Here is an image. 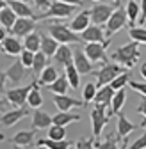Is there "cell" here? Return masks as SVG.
Returning a JSON list of instances; mask_svg holds the SVG:
<instances>
[{
    "mask_svg": "<svg viewBox=\"0 0 146 149\" xmlns=\"http://www.w3.org/2000/svg\"><path fill=\"white\" fill-rule=\"evenodd\" d=\"M6 80H7V73L0 71V94H6Z\"/></svg>",
    "mask_w": 146,
    "mask_h": 149,
    "instance_id": "bcb514c9",
    "label": "cell"
},
{
    "mask_svg": "<svg viewBox=\"0 0 146 149\" xmlns=\"http://www.w3.org/2000/svg\"><path fill=\"white\" fill-rule=\"evenodd\" d=\"M0 27H2V23H0Z\"/></svg>",
    "mask_w": 146,
    "mask_h": 149,
    "instance_id": "e7e4bbea",
    "label": "cell"
},
{
    "mask_svg": "<svg viewBox=\"0 0 146 149\" xmlns=\"http://www.w3.org/2000/svg\"><path fill=\"white\" fill-rule=\"evenodd\" d=\"M107 107L105 105H100V103H95L91 107V112H89V117H91V130H93V137L95 139H100L103 128L109 121V116L105 114Z\"/></svg>",
    "mask_w": 146,
    "mask_h": 149,
    "instance_id": "5b68a950",
    "label": "cell"
},
{
    "mask_svg": "<svg viewBox=\"0 0 146 149\" xmlns=\"http://www.w3.org/2000/svg\"><path fill=\"white\" fill-rule=\"evenodd\" d=\"M57 48H59V41H55L52 36L41 34V50L39 52H43L46 57H53L55 52H57Z\"/></svg>",
    "mask_w": 146,
    "mask_h": 149,
    "instance_id": "d4e9b609",
    "label": "cell"
},
{
    "mask_svg": "<svg viewBox=\"0 0 146 149\" xmlns=\"http://www.w3.org/2000/svg\"><path fill=\"white\" fill-rule=\"evenodd\" d=\"M59 2H64V4H71V6H82V0H59Z\"/></svg>",
    "mask_w": 146,
    "mask_h": 149,
    "instance_id": "681fc988",
    "label": "cell"
},
{
    "mask_svg": "<svg viewBox=\"0 0 146 149\" xmlns=\"http://www.w3.org/2000/svg\"><path fill=\"white\" fill-rule=\"evenodd\" d=\"M141 126H142V128H144V130H146V119H144V121H142V123H141Z\"/></svg>",
    "mask_w": 146,
    "mask_h": 149,
    "instance_id": "9f6ffc18",
    "label": "cell"
},
{
    "mask_svg": "<svg viewBox=\"0 0 146 149\" xmlns=\"http://www.w3.org/2000/svg\"><path fill=\"white\" fill-rule=\"evenodd\" d=\"M7 6L16 13L18 18H36V20H38V16L34 14V11L25 2H20V0H7Z\"/></svg>",
    "mask_w": 146,
    "mask_h": 149,
    "instance_id": "ffe728a7",
    "label": "cell"
},
{
    "mask_svg": "<svg viewBox=\"0 0 146 149\" xmlns=\"http://www.w3.org/2000/svg\"><path fill=\"white\" fill-rule=\"evenodd\" d=\"M0 45H2V52H4L6 55H9V57L20 55V53L23 52L22 43H20V39H18L16 36H7V37H6V39L0 43Z\"/></svg>",
    "mask_w": 146,
    "mask_h": 149,
    "instance_id": "e0dca14e",
    "label": "cell"
},
{
    "mask_svg": "<svg viewBox=\"0 0 146 149\" xmlns=\"http://www.w3.org/2000/svg\"><path fill=\"white\" fill-rule=\"evenodd\" d=\"M128 82H130V74H128V71H125V73H121L119 77H116V78L111 82V85H112L114 91H118V89H123Z\"/></svg>",
    "mask_w": 146,
    "mask_h": 149,
    "instance_id": "ab89813d",
    "label": "cell"
},
{
    "mask_svg": "<svg viewBox=\"0 0 146 149\" xmlns=\"http://www.w3.org/2000/svg\"><path fill=\"white\" fill-rule=\"evenodd\" d=\"M46 89H48L50 92H53V94H66L68 89H69V82H68V78H66V74H64V73L59 74V78L53 82V84L46 85Z\"/></svg>",
    "mask_w": 146,
    "mask_h": 149,
    "instance_id": "f546056e",
    "label": "cell"
},
{
    "mask_svg": "<svg viewBox=\"0 0 146 149\" xmlns=\"http://www.w3.org/2000/svg\"><path fill=\"white\" fill-rule=\"evenodd\" d=\"M126 16H128V23L134 27L135 25V20H137V16L141 14V6L135 2V0H128V4H126Z\"/></svg>",
    "mask_w": 146,
    "mask_h": 149,
    "instance_id": "836d02e7",
    "label": "cell"
},
{
    "mask_svg": "<svg viewBox=\"0 0 146 149\" xmlns=\"http://www.w3.org/2000/svg\"><path fill=\"white\" fill-rule=\"evenodd\" d=\"M89 25H91V13H89L87 9H86V11H80V13L69 22V29H71L73 32H77V34L84 32Z\"/></svg>",
    "mask_w": 146,
    "mask_h": 149,
    "instance_id": "2e32d148",
    "label": "cell"
},
{
    "mask_svg": "<svg viewBox=\"0 0 146 149\" xmlns=\"http://www.w3.org/2000/svg\"><path fill=\"white\" fill-rule=\"evenodd\" d=\"M4 139H6V137H4V133H2V132H0V140H4Z\"/></svg>",
    "mask_w": 146,
    "mask_h": 149,
    "instance_id": "680465c9",
    "label": "cell"
},
{
    "mask_svg": "<svg viewBox=\"0 0 146 149\" xmlns=\"http://www.w3.org/2000/svg\"><path fill=\"white\" fill-rule=\"evenodd\" d=\"M91 2H100V0H91Z\"/></svg>",
    "mask_w": 146,
    "mask_h": 149,
    "instance_id": "6125c7cd",
    "label": "cell"
},
{
    "mask_svg": "<svg viewBox=\"0 0 146 149\" xmlns=\"http://www.w3.org/2000/svg\"><path fill=\"white\" fill-rule=\"evenodd\" d=\"M32 2H34L36 9H39V11H46V9L50 7V4H52V0H32Z\"/></svg>",
    "mask_w": 146,
    "mask_h": 149,
    "instance_id": "f6af8a7d",
    "label": "cell"
},
{
    "mask_svg": "<svg viewBox=\"0 0 146 149\" xmlns=\"http://www.w3.org/2000/svg\"><path fill=\"white\" fill-rule=\"evenodd\" d=\"M34 57H36V53L30 52V50H27V48H23V52L20 53L22 64H23L25 68H30V69H32V66H34Z\"/></svg>",
    "mask_w": 146,
    "mask_h": 149,
    "instance_id": "60d3db41",
    "label": "cell"
},
{
    "mask_svg": "<svg viewBox=\"0 0 146 149\" xmlns=\"http://www.w3.org/2000/svg\"><path fill=\"white\" fill-rule=\"evenodd\" d=\"M146 147V132L137 139V140H134V144L128 147V149H144Z\"/></svg>",
    "mask_w": 146,
    "mask_h": 149,
    "instance_id": "ee69618b",
    "label": "cell"
},
{
    "mask_svg": "<svg viewBox=\"0 0 146 149\" xmlns=\"http://www.w3.org/2000/svg\"><path fill=\"white\" fill-rule=\"evenodd\" d=\"M59 78V71H57V68L55 66H46L43 71H41V74L38 77V84L39 85H50V84H53Z\"/></svg>",
    "mask_w": 146,
    "mask_h": 149,
    "instance_id": "cb8c5ba5",
    "label": "cell"
},
{
    "mask_svg": "<svg viewBox=\"0 0 146 149\" xmlns=\"http://www.w3.org/2000/svg\"><path fill=\"white\" fill-rule=\"evenodd\" d=\"M20 2H25V4H29V2H32V0H20Z\"/></svg>",
    "mask_w": 146,
    "mask_h": 149,
    "instance_id": "91938a15",
    "label": "cell"
},
{
    "mask_svg": "<svg viewBox=\"0 0 146 149\" xmlns=\"http://www.w3.org/2000/svg\"><path fill=\"white\" fill-rule=\"evenodd\" d=\"M146 22V0H141V18H139V23L144 25Z\"/></svg>",
    "mask_w": 146,
    "mask_h": 149,
    "instance_id": "c3c4849f",
    "label": "cell"
},
{
    "mask_svg": "<svg viewBox=\"0 0 146 149\" xmlns=\"http://www.w3.org/2000/svg\"><path fill=\"white\" fill-rule=\"evenodd\" d=\"M128 85H130L134 91H137L141 96H146V82H135V80H130Z\"/></svg>",
    "mask_w": 146,
    "mask_h": 149,
    "instance_id": "7bdbcfd3",
    "label": "cell"
},
{
    "mask_svg": "<svg viewBox=\"0 0 146 149\" xmlns=\"http://www.w3.org/2000/svg\"><path fill=\"white\" fill-rule=\"evenodd\" d=\"M96 92H98V84H93V82H89L86 84L84 87V92H82V96H84V105H89V103H93L95 101V96H96Z\"/></svg>",
    "mask_w": 146,
    "mask_h": 149,
    "instance_id": "d590c367",
    "label": "cell"
},
{
    "mask_svg": "<svg viewBox=\"0 0 146 149\" xmlns=\"http://www.w3.org/2000/svg\"><path fill=\"white\" fill-rule=\"evenodd\" d=\"M137 112H139V114L146 119V96H142V100H141V103L137 105V108H135Z\"/></svg>",
    "mask_w": 146,
    "mask_h": 149,
    "instance_id": "7dc6e473",
    "label": "cell"
},
{
    "mask_svg": "<svg viewBox=\"0 0 146 149\" xmlns=\"http://www.w3.org/2000/svg\"><path fill=\"white\" fill-rule=\"evenodd\" d=\"M95 149H119V146H118V135L111 133L103 142L95 140Z\"/></svg>",
    "mask_w": 146,
    "mask_h": 149,
    "instance_id": "8d00e7d4",
    "label": "cell"
},
{
    "mask_svg": "<svg viewBox=\"0 0 146 149\" xmlns=\"http://www.w3.org/2000/svg\"><path fill=\"white\" fill-rule=\"evenodd\" d=\"M114 94H116V91L112 89L111 84L100 85V89H98V92H96V96H95V101H93V103H100V105H105V107H107V105H111Z\"/></svg>",
    "mask_w": 146,
    "mask_h": 149,
    "instance_id": "7402d4cb",
    "label": "cell"
},
{
    "mask_svg": "<svg viewBox=\"0 0 146 149\" xmlns=\"http://www.w3.org/2000/svg\"><path fill=\"white\" fill-rule=\"evenodd\" d=\"M64 74H66V78H68V82H69V87L73 89V91H79V85H80V73H79V69L75 68V64H68L66 68H64Z\"/></svg>",
    "mask_w": 146,
    "mask_h": 149,
    "instance_id": "83f0119b",
    "label": "cell"
},
{
    "mask_svg": "<svg viewBox=\"0 0 146 149\" xmlns=\"http://www.w3.org/2000/svg\"><path fill=\"white\" fill-rule=\"evenodd\" d=\"M144 149H146V147H144Z\"/></svg>",
    "mask_w": 146,
    "mask_h": 149,
    "instance_id": "03108f58",
    "label": "cell"
},
{
    "mask_svg": "<svg viewBox=\"0 0 146 149\" xmlns=\"http://www.w3.org/2000/svg\"><path fill=\"white\" fill-rule=\"evenodd\" d=\"M46 55L43 53V52H36V57H34V66H32V73L36 74V77H39L41 74V71L48 66L46 64Z\"/></svg>",
    "mask_w": 146,
    "mask_h": 149,
    "instance_id": "e575fe53",
    "label": "cell"
},
{
    "mask_svg": "<svg viewBox=\"0 0 146 149\" xmlns=\"http://www.w3.org/2000/svg\"><path fill=\"white\" fill-rule=\"evenodd\" d=\"M48 34L55 41H59V45H71V43L82 41L80 36L77 32H73L69 29V25H64V23H50L48 25Z\"/></svg>",
    "mask_w": 146,
    "mask_h": 149,
    "instance_id": "7a4b0ae2",
    "label": "cell"
},
{
    "mask_svg": "<svg viewBox=\"0 0 146 149\" xmlns=\"http://www.w3.org/2000/svg\"><path fill=\"white\" fill-rule=\"evenodd\" d=\"M36 85V80L30 82L29 85H22V87H16V89H9L6 91V96H7V101L14 107V108H20L27 103V98L30 94V91L32 87Z\"/></svg>",
    "mask_w": 146,
    "mask_h": 149,
    "instance_id": "52a82bcc",
    "label": "cell"
},
{
    "mask_svg": "<svg viewBox=\"0 0 146 149\" xmlns=\"http://www.w3.org/2000/svg\"><path fill=\"white\" fill-rule=\"evenodd\" d=\"M137 126H139V124L128 121V117H126L125 114H118V130H116V132H118V137H119V139L128 137Z\"/></svg>",
    "mask_w": 146,
    "mask_h": 149,
    "instance_id": "d6986e66",
    "label": "cell"
},
{
    "mask_svg": "<svg viewBox=\"0 0 146 149\" xmlns=\"http://www.w3.org/2000/svg\"><path fill=\"white\" fill-rule=\"evenodd\" d=\"M6 108H7V101L0 98V112H2V110H6Z\"/></svg>",
    "mask_w": 146,
    "mask_h": 149,
    "instance_id": "816d5d0a",
    "label": "cell"
},
{
    "mask_svg": "<svg viewBox=\"0 0 146 149\" xmlns=\"http://www.w3.org/2000/svg\"><path fill=\"white\" fill-rule=\"evenodd\" d=\"M14 149H25V147H20V146H14Z\"/></svg>",
    "mask_w": 146,
    "mask_h": 149,
    "instance_id": "94428289",
    "label": "cell"
},
{
    "mask_svg": "<svg viewBox=\"0 0 146 149\" xmlns=\"http://www.w3.org/2000/svg\"><path fill=\"white\" fill-rule=\"evenodd\" d=\"M141 77H142V78L146 80V62H144V64L141 66Z\"/></svg>",
    "mask_w": 146,
    "mask_h": 149,
    "instance_id": "f5cc1de1",
    "label": "cell"
},
{
    "mask_svg": "<svg viewBox=\"0 0 146 149\" xmlns=\"http://www.w3.org/2000/svg\"><path fill=\"white\" fill-rule=\"evenodd\" d=\"M53 103H55L59 112H69L75 107H84V101H80L77 98H71L68 94H53Z\"/></svg>",
    "mask_w": 146,
    "mask_h": 149,
    "instance_id": "7c38bea8",
    "label": "cell"
},
{
    "mask_svg": "<svg viewBox=\"0 0 146 149\" xmlns=\"http://www.w3.org/2000/svg\"><path fill=\"white\" fill-rule=\"evenodd\" d=\"M53 124L52 117L46 114L45 110L41 108H34V114H32V128L36 130H48Z\"/></svg>",
    "mask_w": 146,
    "mask_h": 149,
    "instance_id": "ac0fdd59",
    "label": "cell"
},
{
    "mask_svg": "<svg viewBox=\"0 0 146 149\" xmlns=\"http://www.w3.org/2000/svg\"><path fill=\"white\" fill-rule=\"evenodd\" d=\"M114 6H107V4H96L93 6V9H89L91 13V22L95 25H105L109 22V18L114 13Z\"/></svg>",
    "mask_w": 146,
    "mask_h": 149,
    "instance_id": "9c48e42d",
    "label": "cell"
},
{
    "mask_svg": "<svg viewBox=\"0 0 146 149\" xmlns=\"http://www.w3.org/2000/svg\"><path fill=\"white\" fill-rule=\"evenodd\" d=\"M23 48H27V50H30V52H39L41 50V34L39 32H30L29 36H25L23 37Z\"/></svg>",
    "mask_w": 146,
    "mask_h": 149,
    "instance_id": "f1b7e54d",
    "label": "cell"
},
{
    "mask_svg": "<svg viewBox=\"0 0 146 149\" xmlns=\"http://www.w3.org/2000/svg\"><path fill=\"white\" fill-rule=\"evenodd\" d=\"M36 22H38L36 18H18L16 23H14V27L11 29L13 36H16V37H25V36H29L30 32H34Z\"/></svg>",
    "mask_w": 146,
    "mask_h": 149,
    "instance_id": "8fae6325",
    "label": "cell"
},
{
    "mask_svg": "<svg viewBox=\"0 0 146 149\" xmlns=\"http://www.w3.org/2000/svg\"><path fill=\"white\" fill-rule=\"evenodd\" d=\"M48 137H50V139H55V140H64V139H66V126L52 124V126L48 128Z\"/></svg>",
    "mask_w": 146,
    "mask_h": 149,
    "instance_id": "f35d334b",
    "label": "cell"
},
{
    "mask_svg": "<svg viewBox=\"0 0 146 149\" xmlns=\"http://www.w3.org/2000/svg\"><path fill=\"white\" fill-rule=\"evenodd\" d=\"M27 116H29V110L25 107H20V108H14V110H7L6 114L0 116V121H2V124L6 128H11V126H14L20 119H23Z\"/></svg>",
    "mask_w": 146,
    "mask_h": 149,
    "instance_id": "5bb4252c",
    "label": "cell"
},
{
    "mask_svg": "<svg viewBox=\"0 0 146 149\" xmlns=\"http://www.w3.org/2000/svg\"><path fill=\"white\" fill-rule=\"evenodd\" d=\"M7 37V32H6V27H0V43Z\"/></svg>",
    "mask_w": 146,
    "mask_h": 149,
    "instance_id": "f907efd6",
    "label": "cell"
},
{
    "mask_svg": "<svg viewBox=\"0 0 146 149\" xmlns=\"http://www.w3.org/2000/svg\"><path fill=\"white\" fill-rule=\"evenodd\" d=\"M128 36L132 41H137L139 45H146V29L144 27H130Z\"/></svg>",
    "mask_w": 146,
    "mask_h": 149,
    "instance_id": "74e56055",
    "label": "cell"
},
{
    "mask_svg": "<svg viewBox=\"0 0 146 149\" xmlns=\"http://www.w3.org/2000/svg\"><path fill=\"white\" fill-rule=\"evenodd\" d=\"M121 149H128V139H123V144H121Z\"/></svg>",
    "mask_w": 146,
    "mask_h": 149,
    "instance_id": "db71d44e",
    "label": "cell"
},
{
    "mask_svg": "<svg viewBox=\"0 0 146 149\" xmlns=\"http://www.w3.org/2000/svg\"><path fill=\"white\" fill-rule=\"evenodd\" d=\"M139 57H141V52H139V43L137 41H130L128 45H123L112 53V59L118 64L125 66V68H134L137 64Z\"/></svg>",
    "mask_w": 146,
    "mask_h": 149,
    "instance_id": "6da1fadb",
    "label": "cell"
},
{
    "mask_svg": "<svg viewBox=\"0 0 146 149\" xmlns=\"http://www.w3.org/2000/svg\"><path fill=\"white\" fill-rule=\"evenodd\" d=\"M27 105L30 108H41V105H43V96H41V92H39V84L38 82H36V85L32 87L30 94L27 98Z\"/></svg>",
    "mask_w": 146,
    "mask_h": 149,
    "instance_id": "d6a6232c",
    "label": "cell"
},
{
    "mask_svg": "<svg viewBox=\"0 0 146 149\" xmlns=\"http://www.w3.org/2000/svg\"><path fill=\"white\" fill-rule=\"evenodd\" d=\"M16 20H18V16H16V13H14L9 6H7L6 9L0 11V23H2V27H6L7 30H11V29L14 27Z\"/></svg>",
    "mask_w": 146,
    "mask_h": 149,
    "instance_id": "1f68e13d",
    "label": "cell"
},
{
    "mask_svg": "<svg viewBox=\"0 0 146 149\" xmlns=\"http://www.w3.org/2000/svg\"><path fill=\"white\" fill-rule=\"evenodd\" d=\"M34 137H36V128H32V130H22V132H18V133L11 139V142H13L14 146L27 147V146H30V144L34 142Z\"/></svg>",
    "mask_w": 146,
    "mask_h": 149,
    "instance_id": "603a6c76",
    "label": "cell"
},
{
    "mask_svg": "<svg viewBox=\"0 0 146 149\" xmlns=\"http://www.w3.org/2000/svg\"><path fill=\"white\" fill-rule=\"evenodd\" d=\"M73 64H75L80 74H89L93 71V62L89 61L84 50H73Z\"/></svg>",
    "mask_w": 146,
    "mask_h": 149,
    "instance_id": "4fadbf2b",
    "label": "cell"
},
{
    "mask_svg": "<svg viewBox=\"0 0 146 149\" xmlns=\"http://www.w3.org/2000/svg\"><path fill=\"white\" fill-rule=\"evenodd\" d=\"M53 61H55V64L59 66H68L73 62V50L69 48V45H59L55 55H53Z\"/></svg>",
    "mask_w": 146,
    "mask_h": 149,
    "instance_id": "44dd1931",
    "label": "cell"
},
{
    "mask_svg": "<svg viewBox=\"0 0 146 149\" xmlns=\"http://www.w3.org/2000/svg\"><path fill=\"white\" fill-rule=\"evenodd\" d=\"M7 80H11L13 84H20L25 77H27V68L22 64V61L18 59V61H14L9 68H7Z\"/></svg>",
    "mask_w": 146,
    "mask_h": 149,
    "instance_id": "9a60e30c",
    "label": "cell"
},
{
    "mask_svg": "<svg viewBox=\"0 0 146 149\" xmlns=\"http://www.w3.org/2000/svg\"><path fill=\"white\" fill-rule=\"evenodd\" d=\"M53 124H61V126H66V124H71V123H77L80 121V116L79 114H73V112H59L52 117Z\"/></svg>",
    "mask_w": 146,
    "mask_h": 149,
    "instance_id": "4dcf8cb0",
    "label": "cell"
},
{
    "mask_svg": "<svg viewBox=\"0 0 146 149\" xmlns=\"http://www.w3.org/2000/svg\"><path fill=\"white\" fill-rule=\"evenodd\" d=\"M126 22H128L126 9H123V7L118 6V7L114 9L112 16L109 18V22L105 23V37H107V39H111V37H112L116 32H119L121 29L126 27Z\"/></svg>",
    "mask_w": 146,
    "mask_h": 149,
    "instance_id": "8992f818",
    "label": "cell"
},
{
    "mask_svg": "<svg viewBox=\"0 0 146 149\" xmlns=\"http://www.w3.org/2000/svg\"><path fill=\"white\" fill-rule=\"evenodd\" d=\"M121 4V0H114V6H119Z\"/></svg>",
    "mask_w": 146,
    "mask_h": 149,
    "instance_id": "6f0895ef",
    "label": "cell"
},
{
    "mask_svg": "<svg viewBox=\"0 0 146 149\" xmlns=\"http://www.w3.org/2000/svg\"><path fill=\"white\" fill-rule=\"evenodd\" d=\"M39 149H46V147H39Z\"/></svg>",
    "mask_w": 146,
    "mask_h": 149,
    "instance_id": "be15d7a7",
    "label": "cell"
},
{
    "mask_svg": "<svg viewBox=\"0 0 146 149\" xmlns=\"http://www.w3.org/2000/svg\"><path fill=\"white\" fill-rule=\"evenodd\" d=\"M7 7V0H0V11Z\"/></svg>",
    "mask_w": 146,
    "mask_h": 149,
    "instance_id": "11a10c76",
    "label": "cell"
},
{
    "mask_svg": "<svg viewBox=\"0 0 146 149\" xmlns=\"http://www.w3.org/2000/svg\"><path fill=\"white\" fill-rule=\"evenodd\" d=\"M80 39L84 43H111V39L105 37V30L102 25H89L84 32H80Z\"/></svg>",
    "mask_w": 146,
    "mask_h": 149,
    "instance_id": "30bf717a",
    "label": "cell"
},
{
    "mask_svg": "<svg viewBox=\"0 0 146 149\" xmlns=\"http://www.w3.org/2000/svg\"><path fill=\"white\" fill-rule=\"evenodd\" d=\"M125 71H128V68H125V66H121V64H111V62H105L103 66H102V69L100 71H93V74L96 77V84H98V87L100 85H107V84H111L116 77H119L121 73H125Z\"/></svg>",
    "mask_w": 146,
    "mask_h": 149,
    "instance_id": "277c9868",
    "label": "cell"
},
{
    "mask_svg": "<svg viewBox=\"0 0 146 149\" xmlns=\"http://www.w3.org/2000/svg\"><path fill=\"white\" fill-rule=\"evenodd\" d=\"M125 101H126V92H125V87H123V89L116 91V94H114V98L111 101V112H109V117H111V116H118L119 110L125 105Z\"/></svg>",
    "mask_w": 146,
    "mask_h": 149,
    "instance_id": "484cf974",
    "label": "cell"
},
{
    "mask_svg": "<svg viewBox=\"0 0 146 149\" xmlns=\"http://www.w3.org/2000/svg\"><path fill=\"white\" fill-rule=\"evenodd\" d=\"M38 147H46V149H69L71 147V142L69 140H55V139H39L38 140Z\"/></svg>",
    "mask_w": 146,
    "mask_h": 149,
    "instance_id": "4316f807",
    "label": "cell"
},
{
    "mask_svg": "<svg viewBox=\"0 0 146 149\" xmlns=\"http://www.w3.org/2000/svg\"><path fill=\"white\" fill-rule=\"evenodd\" d=\"M75 149H95V140L93 139H79L75 142Z\"/></svg>",
    "mask_w": 146,
    "mask_h": 149,
    "instance_id": "b9f144b4",
    "label": "cell"
},
{
    "mask_svg": "<svg viewBox=\"0 0 146 149\" xmlns=\"http://www.w3.org/2000/svg\"><path fill=\"white\" fill-rule=\"evenodd\" d=\"M77 9V6H71V4H64L59 2V0H52L50 7L38 16V20H48V18H57V20H66L73 14V11Z\"/></svg>",
    "mask_w": 146,
    "mask_h": 149,
    "instance_id": "3957f363",
    "label": "cell"
},
{
    "mask_svg": "<svg viewBox=\"0 0 146 149\" xmlns=\"http://www.w3.org/2000/svg\"><path fill=\"white\" fill-rule=\"evenodd\" d=\"M111 43H86L84 52L89 57V61L96 64V62H107V46Z\"/></svg>",
    "mask_w": 146,
    "mask_h": 149,
    "instance_id": "ba28073f",
    "label": "cell"
}]
</instances>
